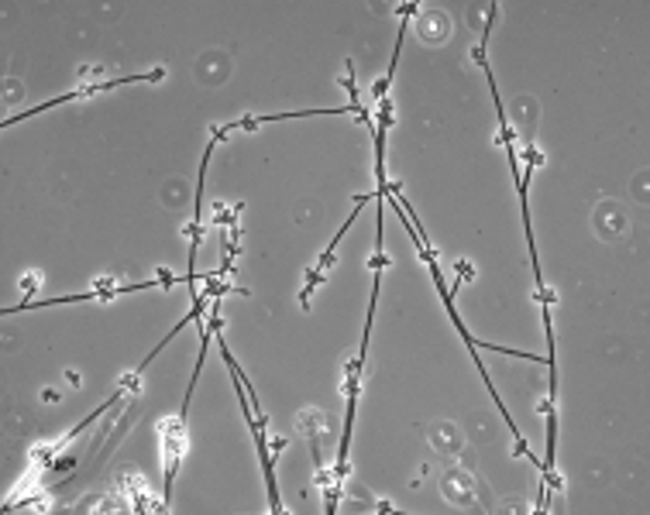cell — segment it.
Returning <instances> with one entry per match:
<instances>
[{
	"instance_id": "6da1fadb",
	"label": "cell",
	"mask_w": 650,
	"mask_h": 515,
	"mask_svg": "<svg viewBox=\"0 0 650 515\" xmlns=\"http://www.w3.org/2000/svg\"><path fill=\"white\" fill-rule=\"evenodd\" d=\"M159 440H162V464H165V495L162 501L172 499V481H176L179 461L186 453V416H172L159 423Z\"/></svg>"
},
{
	"instance_id": "7a4b0ae2",
	"label": "cell",
	"mask_w": 650,
	"mask_h": 515,
	"mask_svg": "<svg viewBox=\"0 0 650 515\" xmlns=\"http://www.w3.org/2000/svg\"><path fill=\"white\" fill-rule=\"evenodd\" d=\"M420 38L427 42V45H440V42H448V17L430 15V24H423L420 28Z\"/></svg>"
}]
</instances>
